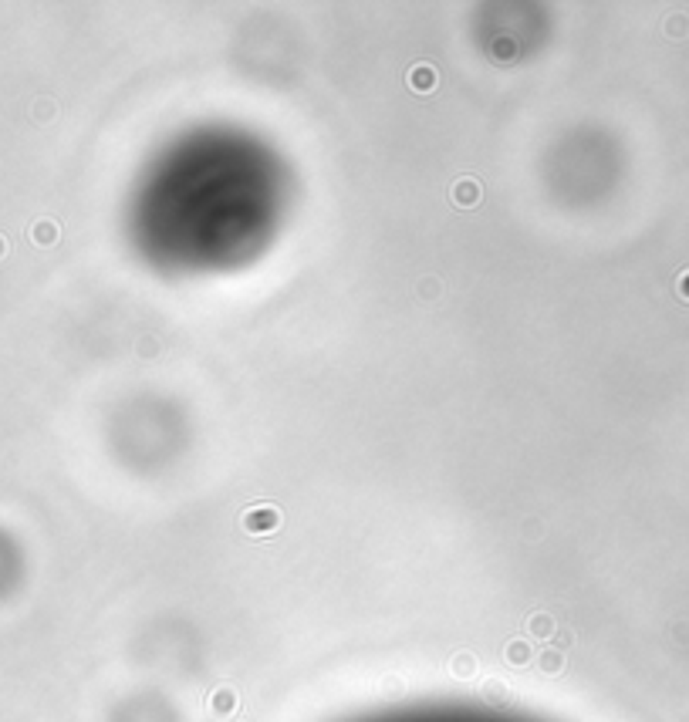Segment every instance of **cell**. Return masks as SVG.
<instances>
[{
	"instance_id": "6da1fadb",
	"label": "cell",
	"mask_w": 689,
	"mask_h": 722,
	"mask_svg": "<svg viewBox=\"0 0 689 722\" xmlns=\"http://www.w3.org/2000/svg\"><path fill=\"white\" fill-rule=\"evenodd\" d=\"M240 523H244V530L250 537H267V534H274L277 527H281V510L271 507V503H261V507L247 510Z\"/></svg>"
},
{
	"instance_id": "7a4b0ae2",
	"label": "cell",
	"mask_w": 689,
	"mask_h": 722,
	"mask_svg": "<svg viewBox=\"0 0 689 722\" xmlns=\"http://www.w3.org/2000/svg\"><path fill=\"white\" fill-rule=\"evenodd\" d=\"M436 81H440V75H436V68L432 64H416L413 71H409V88L413 92H432L436 88Z\"/></svg>"
},
{
	"instance_id": "3957f363",
	"label": "cell",
	"mask_w": 689,
	"mask_h": 722,
	"mask_svg": "<svg viewBox=\"0 0 689 722\" xmlns=\"http://www.w3.org/2000/svg\"><path fill=\"white\" fill-rule=\"evenodd\" d=\"M453 200H457L459 206H463V210H470V206H473V203L480 200V186H476L473 179H463V183H459L457 189H453Z\"/></svg>"
},
{
	"instance_id": "277c9868",
	"label": "cell",
	"mask_w": 689,
	"mask_h": 722,
	"mask_svg": "<svg viewBox=\"0 0 689 722\" xmlns=\"http://www.w3.org/2000/svg\"><path fill=\"white\" fill-rule=\"evenodd\" d=\"M483 699H487L490 706H507V702H510V689H507L500 678H490V682L483 685Z\"/></svg>"
},
{
	"instance_id": "5b68a950",
	"label": "cell",
	"mask_w": 689,
	"mask_h": 722,
	"mask_svg": "<svg viewBox=\"0 0 689 722\" xmlns=\"http://www.w3.org/2000/svg\"><path fill=\"white\" fill-rule=\"evenodd\" d=\"M504 655L510 665H527V661H531V645H527L524 638H514V642H507Z\"/></svg>"
},
{
	"instance_id": "8992f818",
	"label": "cell",
	"mask_w": 689,
	"mask_h": 722,
	"mask_svg": "<svg viewBox=\"0 0 689 722\" xmlns=\"http://www.w3.org/2000/svg\"><path fill=\"white\" fill-rule=\"evenodd\" d=\"M210 709H213L216 716H230L233 709H237V695L230 689H220V692H213V699H210Z\"/></svg>"
},
{
	"instance_id": "52a82bcc",
	"label": "cell",
	"mask_w": 689,
	"mask_h": 722,
	"mask_svg": "<svg viewBox=\"0 0 689 722\" xmlns=\"http://www.w3.org/2000/svg\"><path fill=\"white\" fill-rule=\"evenodd\" d=\"M537 665H541V672H548V675H558V672L565 668V651H558V648H551V651H541Z\"/></svg>"
},
{
	"instance_id": "ba28073f",
	"label": "cell",
	"mask_w": 689,
	"mask_h": 722,
	"mask_svg": "<svg viewBox=\"0 0 689 722\" xmlns=\"http://www.w3.org/2000/svg\"><path fill=\"white\" fill-rule=\"evenodd\" d=\"M527 631H531L534 638H551L554 634V618L541 611V615H534L531 621H527Z\"/></svg>"
},
{
	"instance_id": "9c48e42d",
	"label": "cell",
	"mask_w": 689,
	"mask_h": 722,
	"mask_svg": "<svg viewBox=\"0 0 689 722\" xmlns=\"http://www.w3.org/2000/svg\"><path fill=\"white\" fill-rule=\"evenodd\" d=\"M476 672V658L470 655V651H459L457 658H453V675L459 678H470Z\"/></svg>"
},
{
	"instance_id": "30bf717a",
	"label": "cell",
	"mask_w": 689,
	"mask_h": 722,
	"mask_svg": "<svg viewBox=\"0 0 689 722\" xmlns=\"http://www.w3.org/2000/svg\"><path fill=\"white\" fill-rule=\"evenodd\" d=\"M54 236H58L54 223H37V227H34V240H37V243H54Z\"/></svg>"
},
{
	"instance_id": "8fae6325",
	"label": "cell",
	"mask_w": 689,
	"mask_h": 722,
	"mask_svg": "<svg viewBox=\"0 0 689 722\" xmlns=\"http://www.w3.org/2000/svg\"><path fill=\"white\" fill-rule=\"evenodd\" d=\"M554 638H558V651H565V648L571 645V631H558Z\"/></svg>"
},
{
	"instance_id": "7c38bea8",
	"label": "cell",
	"mask_w": 689,
	"mask_h": 722,
	"mask_svg": "<svg viewBox=\"0 0 689 722\" xmlns=\"http://www.w3.org/2000/svg\"><path fill=\"white\" fill-rule=\"evenodd\" d=\"M679 294H683V297H686V301H689V274L683 277V280H679Z\"/></svg>"
},
{
	"instance_id": "4fadbf2b",
	"label": "cell",
	"mask_w": 689,
	"mask_h": 722,
	"mask_svg": "<svg viewBox=\"0 0 689 722\" xmlns=\"http://www.w3.org/2000/svg\"><path fill=\"white\" fill-rule=\"evenodd\" d=\"M0 253H4V240H0Z\"/></svg>"
}]
</instances>
